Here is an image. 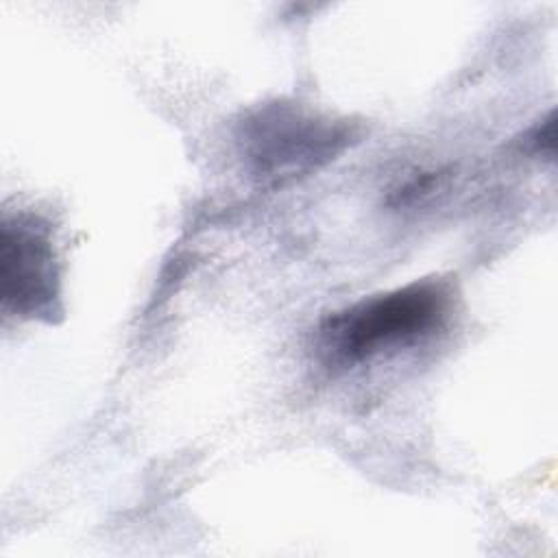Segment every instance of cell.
Segmentation results:
<instances>
[{
  "instance_id": "obj_1",
  "label": "cell",
  "mask_w": 558,
  "mask_h": 558,
  "mask_svg": "<svg viewBox=\"0 0 558 558\" xmlns=\"http://www.w3.org/2000/svg\"><path fill=\"white\" fill-rule=\"evenodd\" d=\"M445 312L447 294L438 286L412 283L329 316L320 327V351L331 366L347 368L432 333Z\"/></svg>"
},
{
  "instance_id": "obj_2",
  "label": "cell",
  "mask_w": 558,
  "mask_h": 558,
  "mask_svg": "<svg viewBox=\"0 0 558 558\" xmlns=\"http://www.w3.org/2000/svg\"><path fill=\"white\" fill-rule=\"evenodd\" d=\"M344 144V133L294 107H270L246 124L248 157L259 174L296 177Z\"/></svg>"
},
{
  "instance_id": "obj_3",
  "label": "cell",
  "mask_w": 558,
  "mask_h": 558,
  "mask_svg": "<svg viewBox=\"0 0 558 558\" xmlns=\"http://www.w3.org/2000/svg\"><path fill=\"white\" fill-rule=\"evenodd\" d=\"M0 277L4 305L20 314L46 312L57 296L52 246L44 231L31 222L7 220L2 227Z\"/></svg>"
},
{
  "instance_id": "obj_4",
  "label": "cell",
  "mask_w": 558,
  "mask_h": 558,
  "mask_svg": "<svg viewBox=\"0 0 558 558\" xmlns=\"http://www.w3.org/2000/svg\"><path fill=\"white\" fill-rule=\"evenodd\" d=\"M527 146L534 150V153H547L551 155L554 150V116L549 113V118L545 122H541L532 135L527 137Z\"/></svg>"
}]
</instances>
